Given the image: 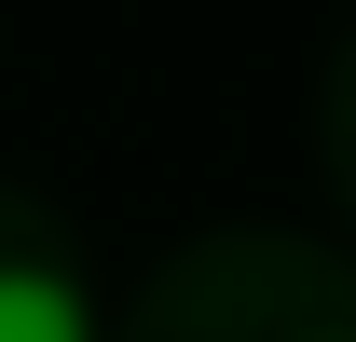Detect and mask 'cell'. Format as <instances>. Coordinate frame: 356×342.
<instances>
[{
	"instance_id": "1",
	"label": "cell",
	"mask_w": 356,
	"mask_h": 342,
	"mask_svg": "<svg viewBox=\"0 0 356 342\" xmlns=\"http://www.w3.org/2000/svg\"><path fill=\"white\" fill-rule=\"evenodd\" d=\"M0 342H96V301L42 260H0Z\"/></svg>"
}]
</instances>
